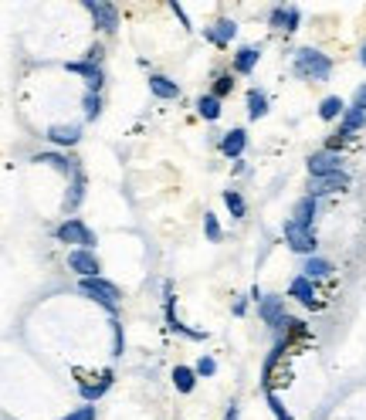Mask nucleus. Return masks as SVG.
Segmentation results:
<instances>
[{"label":"nucleus","instance_id":"f257e3e1","mask_svg":"<svg viewBox=\"0 0 366 420\" xmlns=\"http://www.w3.org/2000/svg\"><path fill=\"white\" fill-rule=\"evenodd\" d=\"M292 68L305 81H326V78L333 75V58L316 51V47H299L295 58H292Z\"/></svg>","mask_w":366,"mask_h":420},{"label":"nucleus","instance_id":"f03ea898","mask_svg":"<svg viewBox=\"0 0 366 420\" xmlns=\"http://www.w3.org/2000/svg\"><path fill=\"white\" fill-rule=\"evenodd\" d=\"M78 292L82 295H89L92 302H99L106 312H119V302H122V292H119V285H112V281L106 278H78Z\"/></svg>","mask_w":366,"mask_h":420},{"label":"nucleus","instance_id":"7ed1b4c3","mask_svg":"<svg viewBox=\"0 0 366 420\" xmlns=\"http://www.w3.org/2000/svg\"><path fill=\"white\" fill-rule=\"evenodd\" d=\"M55 237H58L61 244H68V248H85V251H95V244H99L95 231H92L89 224H82L78 217L61 220L58 227H55Z\"/></svg>","mask_w":366,"mask_h":420},{"label":"nucleus","instance_id":"20e7f679","mask_svg":"<svg viewBox=\"0 0 366 420\" xmlns=\"http://www.w3.org/2000/svg\"><path fill=\"white\" fill-rule=\"evenodd\" d=\"M65 68L85 78V92H102V81H106V75H102V64H99V47H92L89 58H82V62H68Z\"/></svg>","mask_w":366,"mask_h":420},{"label":"nucleus","instance_id":"39448f33","mask_svg":"<svg viewBox=\"0 0 366 420\" xmlns=\"http://www.w3.org/2000/svg\"><path fill=\"white\" fill-rule=\"evenodd\" d=\"M285 244H289L295 254H305V258H312L316 248H319V241H316V231L312 227H302V224H295V220H285Z\"/></svg>","mask_w":366,"mask_h":420},{"label":"nucleus","instance_id":"423d86ee","mask_svg":"<svg viewBox=\"0 0 366 420\" xmlns=\"http://www.w3.org/2000/svg\"><path fill=\"white\" fill-rule=\"evenodd\" d=\"M258 315H261V322H265L268 329H274L278 336H282L285 326H289V315H285V302H282V295H261Z\"/></svg>","mask_w":366,"mask_h":420},{"label":"nucleus","instance_id":"0eeeda50","mask_svg":"<svg viewBox=\"0 0 366 420\" xmlns=\"http://www.w3.org/2000/svg\"><path fill=\"white\" fill-rule=\"evenodd\" d=\"M68 268L75 271L78 278H102V261L95 251H85V248H72L68 251Z\"/></svg>","mask_w":366,"mask_h":420},{"label":"nucleus","instance_id":"6e6552de","mask_svg":"<svg viewBox=\"0 0 366 420\" xmlns=\"http://www.w3.org/2000/svg\"><path fill=\"white\" fill-rule=\"evenodd\" d=\"M85 11L95 17V28L106 34H116L119 31V7L116 4H99V0H89Z\"/></svg>","mask_w":366,"mask_h":420},{"label":"nucleus","instance_id":"1a4fd4ad","mask_svg":"<svg viewBox=\"0 0 366 420\" xmlns=\"http://www.w3.org/2000/svg\"><path fill=\"white\" fill-rule=\"evenodd\" d=\"M163 315H167V326L173 329L177 336H187V339H207V332L183 326L180 319H177V295H173V285H167V302H163Z\"/></svg>","mask_w":366,"mask_h":420},{"label":"nucleus","instance_id":"9d476101","mask_svg":"<svg viewBox=\"0 0 366 420\" xmlns=\"http://www.w3.org/2000/svg\"><path fill=\"white\" fill-rule=\"evenodd\" d=\"M305 166H309V176H329V173H343V156L339 153H312L305 159Z\"/></svg>","mask_w":366,"mask_h":420},{"label":"nucleus","instance_id":"9b49d317","mask_svg":"<svg viewBox=\"0 0 366 420\" xmlns=\"http://www.w3.org/2000/svg\"><path fill=\"white\" fill-rule=\"evenodd\" d=\"M350 187V173H329V176H312L309 180V197H322V193H339Z\"/></svg>","mask_w":366,"mask_h":420},{"label":"nucleus","instance_id":"f8f14e48","mask_svg":"<svg viewBox=\"0 0 366 420\" xmlns=\"http://www.w3.org/2000/svg\"><path fill=\"white\" fill-rule=\"evenodd\" d=\"M268 24H272L274 31H299V24H302V14H299V7H289V4H278L272 7V14H268Z\"/></svg>","mask_w":366,"mask_h":420},{"label":"nucleus","instance_id":"ddd939ff","mask_svg":"<svg viewBox=\"0 0 366 420\" xmlns=\"http://www.w3.org/2000/svg\"><path fill=\"white\" fill-rule=\"evenodd\" d=\"M234 34H238V24H234L231 17H221V21H214L211 28L204 31V38H207L211 45H217V47H228L231 41H234Z\"/></svg>","mask_w":366,"mask_h":420},{"label":"nucleus","instance_id":"4468645a","mask_svg":"<svg viewBox=\"0 0 366 420\" xmlns=\"http://www.w3.org/2000/svg\"><path fill=\"white\" fill-rule=\"evenodd\" d=\"M75 387H78V393H82V400H85V404H95V400H99V397H106L109 387H112V370H106V373L99 376L95 383L75 380Z\"/></svg>","mask_w":366,"mask_h":420},{"label":"nucleus","instance_id":"2eb2a0df","mask_svg":"<svg viewBox=\"0 0 366 420\" xmlns=\"http://www.w3.org/2000/svg\"><path fill=\"white\" fill-rule=\"evenodd\" d=\"M34 163L55 166V170L65 173V176H72V173L78 170V159H72L68 153H58V149H45V153H38V156H34Z\"/></svg>","mask_w":366,"mask_h":420},{"label":"nucleus","instance_id":"dca6fc26","mask_svg":"<svg viewBox=\"0 0 366 420\" xmlns=\"http://www.w3.org/2000/svg\"><path fill=\"white\" fill-rule=\"evenodd\" d=\"M48 142H55V146H78L82 142V125H48Z\"/></svg>","mask_w":366,"mask_h":420},{"label":"nucleus","instance_id":"f3484780","mask_svg":"<svg viewBox=\"0 0 366 420\" xmlns=\"http://www.w3.org/2000/svg\"><path fill=\"white\" fill-rule=\"evenodd\" d=\"M217 146H221V153L228 156V159H241V153L248 149V132L244 129H228L224 140L217 142Z\"/></svg>","mask_w":366,"mask_h":420},{"label":"nucleus","instance_id":"a211bd4d","mask_svg":"<svg viewBox=\"0 0 366 420\" xmlns=\"http://www.w3.org/2000/svg\"><path fill=\"white\" fill-rule=\"evenodd\" d=\"M289 295L295 298V302H302L305 309H319V302H316V285L305 278V275H299V278H292L289 285Z\"/></svg>","mask_w":366,"mask_h":420},{"label":"nucleus","instance_id":"6ab92c4d","mask_svg":"<svg viewBox=\"0 0 366 420\" xmlns=\"http://www.w3.org/2000/svg\"><path fill=\"white\" fill-rule=\"evenodd\" d=\"M258 58H261V47L258 45L238 47V51H234V72H238V75H251V72H255V64H258Z\"/></svg>","mask_w":366,"mask_h":420},{"label":"nucleus","instance_id":"aec40b11","mask_svg":"<svg viewBox=\"0 0 366 420\" xmlns=\"http://www.w3.org/2000/svg\"><path fill=\"white\" fill-rule=\"evenodd\" d=\"M316 214H319V197H309V193H305L302 200L295 203V210H292V220H295V224H302V227H312Z\"/></svg>","mask_w":366,"mask_h":420},{"label":"nucleus","instance_id":"412c9836","mask_svg":"<svg viewBox=\"0 0 366 420\" xmlns=\"http://www.w3.org/2000/svg\"><path fill=\"white\" fill-rule=\"evenodd\" d=\"M363 125H366V112H360V109H353L350 106V109L343 112V119H339V136L350 140V136H356Z\"/></svg>","mask_w":366,"mask_h":420},{"label":"nucleus","instance_id":"4be33fe9","mask_svg":"<svg viewBox=\"0 0 366 420\" xmlns=\"http://www.w3.org/2000/svg\"><path fill=\"white\" fill-rule=\"evenodd\" d=\"M150 92L156 95V98L173 102V98H180V85H177L173 78H167V75H150Z\"/></svg>","mask_w":366,"mask_h":420},{"label":"nucleus","instance_id":"5701e85b","mask_svg":"<svg viewBox=\"0 0 366 420\" xmlns=\"http://www.w3.org/2000/svg\"><path fill=\"white\" fill-rule=\"evenodd\" d=\"M82 200H85V173H82V166H78V170L72 173V190H68V200H65V207H68V210H78Z\"/></svg>","mask_w":366,"mask_h":420},{"label":"nucleus","instance_id":"b1692460","mask_svg":"<svg viewBox=\"0 0 366 420\" xmlns=\"http://www.w3.org/2000/svg\"><path fill=\"white\" fill-rule=\"evenodd\" d=\"M302 275L309 281H312V278H326V275H333V261H329V258H316V254H312V258H305Z\"/></svg>","mask_w":366,"mask_h":420},{"label":"nucleus","instance_id":"393cba45","mask_svg":"<svg viewBox=\"0 0 366 420\" xmlns=\"http://www.w3.org/2000/svg\"><path fill=\"white\" fill-rule=\"evenodd\" d=\"M268 115V95L261 89H251L248 92V119H265Z\"/></svg>","mask_w":366,"mask_h":420},{"label":"nucleus","instance_id":"a878e982","mask_svg":"<svg viewBox=\"0 0 366 420\" xmlns=\"http://www.w3.org/2000/svg\"><path fill=\"white\" fill-rule=\"evenodd\" d=\"M343 112H346V102H343L339 95H329V98H322L319 102V119H326V123L343 119Z\"/></svg>","mask_w":366,"mask_h":420},{"label":"nucleus","instance_id":"bb28decb","mask_svg":"<svg viewBox=\"0 0 366 420\" xmlns=\"http://www.w3.org/2000/svg\"><path fill=\"white\" fill-rule=\"evenodd\" d=\"M197 115L200 119H207V123H217V119H221V98H214V95H200L197 98Z\"/></svg>","mask_w":366,"mask_h":420},{"label":"nucleus","instance_id":"cd10ccee","mask_svg":"<svg viewBox=\"0 0 366 420\" xmlns=\"http://www.w3.org/2000/svg\"><path fill=\"white\" fill-rule=\"evenodd\" d=\"M173 387L180 390V393H194V387H197V373H194L190 366H173Z\"/></svg>","mask_w":366,"mask_h":420},{"label":"nucleus","instance_id":"c85d7f7f","mask_svg":"<svg viewBox=\"0 0 366 420\" xmlns=\"http://www.w3.org/2000/svg\"><path fill=\"white\" fill-rule=\"evenodd\" d=\"M224 207L231 210V217L241 220L244 214H248V203H244V197L238 193V190H224Z\"/></svg>","mask_w":366,"mask_h":420},{"label":"nucleus","instance_id":"c756f323","mask_svg":"<svg viewBox=\"0 0 366 420\" xmlns=\"http://www.w3.org/2000/svg\"><path fill=\"white\" fill-rule=\"evenodd\" d=\"M82 106H85V119H89V123H95V119L102 115V92H85Z\"/></svg>","mask_w":366,"mask_h":420},{"label":"nucleus","instance_id":"7c9ffc66","mask_svg":"<svg viewBox=\"0 0 366 420\" xmlns=\"http://www.w3.org/2000/svg\"><path fill=\"white\" fill-rule=\"evenodd\" d=\"M204 234H207V241H224V227H221V220H217V214L214 210H207L204 214Z\"/></svg>","mask_w":366,"mask_h":420},{"label":"nucleus","instance_id":"2f4dec72","mask_svg":"<svg viewBox=\"0 0 366 420\" xmlns=\"http://www.w3.org/2000/svg\"><path fill=\"white\" fill-rule=\"evenodd\" d=\"M265 400H268V410L274 414V420H295V417L289 414V410H285V404H282V397H278L274 390H265Z\"/></svg>","mask_w":366,"mask_h":420},{"label":"nucleus","instance_id":"473e14b6","mask_svg":"<svg viewBox=\"0 0 366 420\" xmlns=\"http://www.w3.org/2000/svg\"><path fill=\"white\" fill-rule=\"evenodd\" d=\"M231 89H234V75L231 72H221V75L214 78V98H224V95H231Z\"/></svg>","mask_w":366,"mask_h":420},{"label":"nucleus","instance_id":"72a5a7b5","mask_svg":"<svg viewBox=\"0 0 366 420\" xmlns=\"http://www.w3.org/2000/svg\"><path fill=\"white\" fill-rule=\"evenodd\" d=\"M99 417V410H95V404H82V407H75L72 414H65L61 420H95Z\"/></svg>","mask_w":366,"mask_h":420},{"label":"nucleus","instance_id":"f704fd0d","mask_svg":"<svg viewBox=\"0 0 366 420\" xmlns=\"http://www.w3.org/2000/svg\"><path fill=\"white\" fill-rule=\"evenodd\" d=\"M194 373H197V376H214V373H217V363H214V356H200L197 366H194Z\"/></svg>","mask_w":366,"mask_h":420},{"label":"nucleus","instance_id":"c9c22d12","mask_svg":"<svg viewBox=\"0 0 366 420\" xmlns=\"http://www.w3.org/2000/svg\"><path fill=\"white\" fill-rule=\"evenodd\" d=\"M109 326H112V346H116L112 353H116V356H122V349H126V343H122V326L116 322V319H112Z\"/></svg>","mask_w":366,"mask_h":420},{"label":"nucleus","instance_id":"e433bc0d","mask_svg":"<svg viewBox=\"0 0 366 420\" xmlns=\"http://www.w3.org/2000/svg\"><path fill=\"white\" fill-rule=\"evenodd\" d=\"M353 109L366 112V85H360V89H356V92H353Z\"/></svg>","mask_w":366,"mask_h":420},{"label":"nucleus","instance_id":"4c0bfd02","mask_svg":"<svg viewBox=\"0 0 366 420\" xmlns=\"http://www.w3.org/2000/svg\"><path fill=\"white\" fill-rule=\"evenodd\" d=\"M170 11H173V14L180 17V24H183V31H190V28H194V24H190V17H187V11H183L180 4H170Z\"/></svg>","mask_w":366,"mask_h":420},{"label":"nucleus","instance_id":"58836bf2","mask_svg":"<svg viewBox=\"0 0 366 420\" xmlns=\"http://www.w3.org/2000/svg\"><path fill=\"white\" fill-rule=\"evenodd\" d=\"M241 417V410H238V400L234 404H228V414H224V420H238Z\"/></svg>","mask_w":366,"mask_h":420},{"label":"nucleus","instance_id":"ea45409f","mask_svg":"<svg viewBox=\"0 0 366 420\" xmlns=\"http://www.w3.org/2000/svg\"><path fill=\"white\" fill-rule=\"evenodd\" d=\"M244 312H248V298H238L234 302V315H244Z\"/></svg>","mask_w":366,"mask_h":420},{"label":"nucleus","instance_id":"a19ab883","mask_svg":"<svg viewBox=\"0 0 366 420\" xmlns=\"http://www.w3.org/2000/svg\"><path fill=\"white\" fill-rule=\"evenodd\" d=\"M360 62H363V68H366V41H363V47H360Z\"/></svg>","mask_w":366,"mask_h":420}]
</instances>
